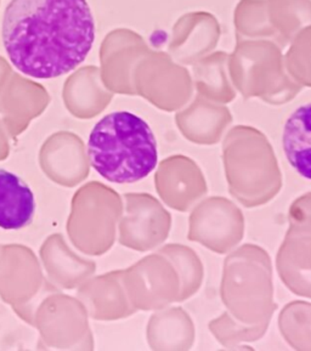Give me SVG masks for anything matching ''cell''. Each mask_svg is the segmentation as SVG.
Returning <instances> with one entry per match:
<instances>
[{"label": "cell", "instance_id": "cell-1", "mask_svg": "<svg viewBox=\"0 0 311 351\" xmlns=\"http://www.w3.org/2000/svg\"><path fill=\"white\" fill-rule=\"evenodd\" d=\"M1 36L15 69L34 80H54L84 62L95 21L86 0H11Z\"/></svg>", "mask_w": 311, "mask_h": 351}, {"label": "cell", "instance_id": "cell-2", "mask_svg": "<svg viewBox=\"0 0 311 351\" xmlns=\"http://www.w3.org/2000/svg\"><path fill=\"white\" fill-rule=\"evenodd\" d=\"M88 156L97 174L113 184H134L155 171L158 149L150 125L132 112L101 118L88 140Z\"/></svg>", "mask_w": 311, "mask_h": 351}, {"label": "cell", "instance_id": "cell-3", "mask_svg": "<svg viewBox=\"0 0 311 351\" xmlns=\"http://www.w3.org/2000/svg\"><path fill=\"white\" fill-rule=\"evenodd\" d=\"M36 198L20 176L0 168V229L21 230L31 225Z\"/></svg>", "mask_w": 311, "mask_h": 351}, {"label": "cell", "instance_id": "cell-4", "mask_svg": "<svg viewBox=\"0 0 311 351\" xmlns=\"http://www.w3.org/2000/svg\"><path fill=\"white\" fill-rule=\"evenodd\" d=\"M282 146L293 169L311 181V102L298 107L287 119Z\"/></svg>", "mask_w": 311, "mask_h": 351}]
</instances>
